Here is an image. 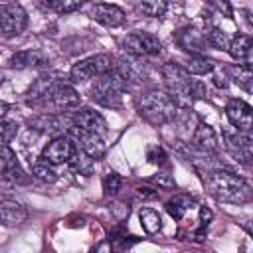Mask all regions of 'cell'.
I'll use <instances>...</instances> for the list:
<instances>
[{"instance_id":"20","label":"cell","mask_w":253,"mask_h":253,"mask_svg":"<svg viewBox=\"0 0 253 253\" xmlns=\"http://www.w3.org/2000/svg\"><path fill=\"white\" fill-rule=\"evenodd\" d=\"M8 65L14 67V69L45 67V65H47V57H45V53L40 51V49H20V51L12 53Z\"/></svg>"},{"instance_id":"27","label":"cell","mask_w":253,"mask_h":253,"mask_svg":"<svg viewBox=\"0 0 253 253\" xmlns=\"http://www.w3.org/2000/svg\"><path fill=\"white\" fill-rule=\"evenodd\" d=\"M67 166H69L73 172H77V174L91 176V174H93V170H95V160H93V158H89L85 152L77 150V152L73 154V158L67 162Z\"/></svg>"},{"instance_id":"21","label":"cell","mask_w":253,"mask_h":253,"mask_svg":"<svg viewBox=\"0 0 253 253\" xmlns=\"http://www.w3.org/2000/svg\"><path fill=\"white\" fill-rule=\"evenodd\" d=\"M192 146L196 150L213 154L217 150V134H215V130L208 123L198 121V126H196V130L192 134Z\"/></svg>"},{"instance_id":"29","label":"cell","mask_w":253,"mask_h":253,"mask_svg":"<svg viewBox=\"0 0 253 253\" xmlns=\"http://www.w3.org/2000/svg\"><path fill=\"white\" fill-rule=\"evenodd\" d=\"M32 176L38 178V180H42L43 184H53V182H57V178H59L57 172L53 170V166L47 164V162H43V160L34 162V166H32Z\"/></svg>"},{"instance_id":"26","label":"cell","mask_w":253,"mask_h":253,"mask_svg":"<svg viewBox=\"0 0 253 253\" xmlns=\"http://www.w3.org/2000/svg\"><path fill=\"white\" fill-rule=\"evenodd\" d=\"M213 67H215V63L210 57H206L204 53H200V55H190L184 69L190 75H206V73H211Z\"/></svg>"},{"instance_id":"19","label":"cell","mask_w":253,"mask_h":253,"mask_svg":"<svg viewBox=\"0 0 253 253\" xmlns=\"http://www.w3.org/2000/svg\"><path fill=\"white\" fill-rule=\"evenodd\" d=\"M113 71L128 85L140 83L144 79V65L136 61V57H119L117 63L113 65Z\"/></svg>"},{"instance_id":"1","label":"cell","mask_w":253,"mask_h":253,"mask_svg":"<svg viewBox=\"0 0 253 253\" xmlns=\"http://www.w3.org/2000/svg\"><path fill=\"white\" fill-rule=\"evenodd\" d=\"M204 184L208 186L210 194L225 204H247L251 200V188L245 182V178H241L239 174H235L229 168H213L208 170L202 176Z\"/></svg>"},{"instance_id":"10","label":"cell","mask_w":253,"mask_h":253,"mask_svg":"<svg viewBox=\"0 0 253 253\" xmlns=\"http://www.w3.org/2000/svg\"><path fill=\"white\" fill-rule=\"evenodd\" d=\"M67 134L71 136V140L75 142L77 150L85 152L89 158L93 160H101L107 152V146L103 142V136L95 134V132H87V130H81L77 126H69L67 128Z\"/></svg>"},{"instance_id":"34","label":"cell","mask_w":253,"mask_h":253,"mask_svg":"<svg viewBox=\"0 0 253 253\" xmlns=\"http://www.w3.org/2000/svg\"><path fill=\"white\" fill-rule=\"evenodd\" d=\"M146 158H148L150 164H158V166H164L168 162V156H166L164 148L158 146V144H150L146 148Z\"/></svg>"},{"instance_id":"2","label":"cell","mask_w":253,"mask_h":253,"mask_svg":"<svg viewBox=\"0 0 253 253\" xmlns=\"http://www.w3.org/2000/svg\"><path fill=\"white\" fill-rule=\"evenodd\" d=\"M138 115L152 126H164L176 119L178 103L168 91L148 89L136 97Z\"/></svg>"},{"instance_id":"12","label":"cell","mask_w":253,"mask_h":253,"mask_svg":"<svg viewBox=\"0 0 253 253\" xmlns=\"http://www.w3.org/2000/svg\"><path fill=\"white\" fill-rule=\"evenodd\" d=\"M43 103H49L51 109L63 113V111L79 109V105H81V95L77 93V89H75L73 85L61 81V83L49 93V97H47Z\"/></svg>"},{"instance_id":"25","label":"cell","mask_w":253,"mask_h":253,"mask_svg":"<svg viewBox=\"0 0 253 253\" xmlns=\"http://www.w3.org/2000/svg\"><path fill=\"white\" fill-rule=\"evenodd\" d=\"M138 219H140L142 229H144L148 235H154V233H158V231L162 229V217H160V213H158L156 210H152V208H142V210L138 211Z\"/></svg>"},{"instance_id":"6","label":"cell","mask_w":253,"mask_h":253,"mask_svg":"<svg viewBox=\"0 0 253 253\" xmlns=\"http://www.w3.org/2000/svg\"><path fill=\"white\" fill-rule=\"evenodd\" d=\"M121 47L130 57L158 55L162 51V42L150 32H132L121 40Z\"/></svg>"},{"instance_id":"43","label":"cell","mask_w":253,"mask_h":253,"mask_svg":"<svg viewBox=\"0 0 253 253\" xmlns=\"http://www.w3.org/2000/svg\"><path fill=\"white\" fill-rule=\"evenodd\" d=\"M2 83H4V75L0 73V85H2Z\"/></svg>"},{"instance_id":"28","label":"cell","mask_w":253,"mask_h":253,"mask_svg":"<svg viewBox=\"0 0 253 253\" xmlns=\"http://www.w3.org/2000/svg\"><path fill=\"white\" fill-rule=\"evenodd\" d=\"M81 6H83V2H77V0H51V2H42L40 4V8L55 12V14H71V12L79 10Z\"/></svg>"},{"instance_id":"39","label":"cell","mask_w":253,"mask_h":253,"mask_svg":"<svg viewBox=\"0 0 253 253\" xmlns=\"http://www.w3.org/2000/svg\"><path fill=\"white\" fill-rule=\"evenodd\" d=\"M211 217H213V211L210 210V208H202L200 210V229H206L208 225H210V221H211Z\"/></svg>"},{"instance_id":"15","label":"cell","mask_w":253,"mask_h":253,"mask_svg":"<svg viewBox=\"0 0 253 253\" xmlns=\"http://www.w3.org/2000/svg\"><path fill=\"white\" fill-rule=\"evenodd\" d=\"M71 126V119H63L61 115H53V113H40L32 119H28V126L30 130H38L43 134H61L63 130H67V126Z\"/></svg>"},{"instance_id":"36","label":"cell","mask_w":253,"mask_h":253,"mask_svg":"<svg viewBox=\"0 0 253 253\" xmlns=\"http://www.w3.org/2000/svg\"><path fill=\"white\" fill-rule=\"evenodd\" d=\"M148 182H150V184H156V186L162 188V190H172V188H176V182H174V178H172L168 172H158V174L150 176Z\"/></svg>"},{"instance_id":"9","label":"cell","mask_w":253,"mask_h":253,"mask_svg":"<svg viewBox=\"0 0 253 253\" xmlns=\"http://www.w3.org/2000/svg\"><path fill=\"white\" fill-rule=\"evenodd\" d=\"M223 140H225V148L229 150V154L241 162L243 166H249L251 156H253V140H251V132H239V130H223Z\"/></svg>"},{"instance_id":"40","label":"cell","mask_w":253,"mask_h":253,"mask_svg":"<svg viewBox=\"0 0 253 253\" xmlns=\"http://www.w3.org/2000/svg\"><path fill=\"white\" fill-rule=\"evenodd\" d=\"M138 194L142 196V198H156L158 194L154 192V190H150V188H138Z\"/></svg>"},{"instance_id":"35","label":"cell","mask_w":253,"mask_h":253,"mask_svg":"<svg viewBox=\"0 0 253 253\" xmlns=\"http://www.w3.org/2000/svg\"><path fill=\"white\" fill-rule=\"evenodd\" d=\"M18 134V123L16 121H6V119H0V138L4 142H10L14 140Z\"/></svg>"},{"instance_id":"8","label":"cell","mask_w":253,"mask_h":253,"mask_svg":"<svg viewBox=\"0 0 253 253\" xmlns=\"http://www.w3.org/2000/svg\"><path fill=\"white\" fill-rule=\"evenodd\" d=\"M28 14L20 4H0V36L12 38L26 30Z\"/></svg>"},{"instance_id":"41","label":"cell","mask_w":253,"mask_h":253,"mask_svg":"<svg viewBox=\"0 0 253 253\" xmlns=\"http://www.w3.org/2000/svg\"><path fill=\"white\" fill-rule=\"evenodd\" d=\"M8 113V103H4V101H0V119H4V115Z\"/></svg>"},{"instance_id":"17","label":"cell","mask_w":253,"mask_h":253,"mask_svg":"<svg viewBox=\"0 0 253 253\" xmlns=\"http://www.w3.org/2000/svg\"><path fill=\"white\" fill-rule=\"evenodd\" d=\"M0 160H2V178H6L10 184H16V186H24L30 182V174L24 172V168L20 166L14 150L6 144L0 152Z\"/></svg>"},{"instance_id":"31","label":"cell","mask_w":253,"mask_h":253,"mask_svg":"<svg viewBox=\"0 0 253 253\" xmlns=\"http://www.w3.org/2000/svg\"><path fill=\"white\" fill-rule=\"evenodd\" d=\"M204 34H206L208 45H211V47H215V49H227V45H229V38H227V34H225L221 28H217V26H210Z\"/></svg>"},{"instance_id":"13","label":"cell","mask_w":253,"mask_h":253,"mask_svg":"<svg viewBox=\"0 0 253 253\" xmlns=\"http://www.w3.org/2000/svg\"><path fill=\"white\" fill-rule=\"evenodd\" d=\"M174 40L176 43L184 49V51H190L192 55H200L202 51H206L208 47V40H206V34L202 30H198L196 26H184L180 28L176 34H174Z\"/></svg>"},{"instance_id":"24","label":"cell","mask_w":253,"mask_h":253,"mask_svg":"<svg viewBox=\"0 0 253 253\" xmlns=\"http://www.w3.org/2000/svg\"><path fill=\"white\" fill-rule=\"evenodd\" d=\"M194 202L196 200L192 196H188V194H176L172 200L166 202V211L170 213V217H174L176 221H180L186 215V211L194 206Z\"/></svg>"},{"instance_id":"37","label":"cell","mask_w":253,"mask_h":253,"mask_svg":"<svg viewBox=\"0 0 253 253\" xmlns=\"http://www.w3.org/2000/svg\"><path fill=\"white\" fill-rule=\"evenodd\" d=\"M111 211H113V215H115L117 221H125L128 217V213H130V206L125 204V202H117V204L111 206Z\"/></svg>"},{"instance_id":"5","label":"cell","mask_w":253,"mask_h":253,"mask_svg":"<svg viewBox=\"0 0 253 253\" xmlns=\"http://www.w3.org/2000/svg\"><path fill=\"white\" fill-rule=\"evenodd\" d=\"M113 65H115V57L111 53H95L91 57H85V59L73 63V67L69 71V79L75 83L97 79V77L113 71Z\"/></svg>"},{"instance_id":"32","label":"cell","mask_w":253,"mask_h":253,"mask_svg":"<svg viewBox=\"0 0 253 253\" xmlns=\"http://www.w3.org/2000/svg\"><path fill=\"white\" fill-rule=\"evenodd\" d=\"M123 188V176L117 174V172H109L105 178H103V194L105 198H113L121 192Z\"/></svg>"},{"instance_id":"3","label":"cell","mask_w":253,"mask_h":253,"mask_svg":"<svg viewBox=\"0 0 253 253\" xmlns=\"http://www.w3.org/2000/svg\"><path fill=\"white\" fill-rule=\"evenodd\" d=\"M126 89H128L126 83L115 71H109L95 79V83L91 87V99L95 103H99L101 107L119 109L123 105V95Z\"/></svg>"},{"instance_id":"22","label":"cell","mask_w":253,"mask_h":253,"mask_svg":"<svg viewBox=\"0 0 253 253\" xmlns=\"http://www.w3.org/2000/svg\"><path fill=\"white\" fill-rule=\"evenodd\" d=\"M28 219V210L16 200H0V225H20Z\"/></svg>"},{"instance_id":"38","label":"cell","mask_w":253,"mask_h":253,"mask_svg":"<svg viewBox=\"0 0 253 253\" xmlns=\"http://www.w3.org/2000/svg\"><path fill=\"white\" fill-rule=\"evenodd\" d=\"M89 253H113V243L109 239H103V241L95 243Z\"/></svg>"},{"instance_id":"7","label":"cell","mask_w":253,"mask_h":253,"mask_svg":"<svg viewBox=\"0 0 253 253\" xmlns=\"http://www.w3.org/2000/svg\"><path fill=\"white\" fill-rule=\"evenodd\" d=\"M75 152H77V146H75V142L71 140V136H69V134H57V136H53V138L43 146V150H42V154H40V160H43V162H47V164H51V166L67 164V162L73 158Z\"/></svg>"},{"instance_id":"11","label":"cell","mask_w":253,"mask_h":253,"mask_svg":"<svg viewBox=\"0 0 253 253\" xmlns=\"http://www.w3.org/2000/svg\"><path fill=\"white\" fill-rule=\"evenodd\" d=\"M71 126H77V128L87 130V132H95L99 136H105L107 130H109L105 117L101 113H97L95 109H91V107L75 109V113L71 117Z\"/></svg>"},{"instance_id":"42","label":"cell","mask_w":253,"mask_h":253,"mask_svg":"<svg viewBox=\"0 0 253 253\" xmlns=\"http://www.w3.org/2000/svg\"><path fill=\"white\" fill-rule=\"evenodd\" d=\"M6 144H8V142H4V140H2V138H0V152H2V148H4V146H6Z\"/></svg>"},{"instance_id":"16","label":"cell","mask_w":253,"mask_h":253,"mask_svg":"<svg viewBox=\"0 0 253 253\" xmlns=\"http://www.w3.org/2000/svg\"><path fill=\"white\" fill-rule=\"evenodd\" d=\"M225 117L239 132H251V107L241 99H229L225 105Z\"/></svg>"},{"instance_id":"14","label":"cell","mask_w":253,"mask_h":253,"mask_svg":"<svg viewBox=\"0 0 253 253\" xmlns=\"http://www.w3.org/2000/svg\"><path fill=\"white\" fill-rule=\"evenodd\" d=\"M61 83V75L55 73V71H47V73H42L38 79H34V83L30 85L28 89V103L30 105H36V103H43L49 93Z\"/></svg>"},{"instance_id":"18","label":"cell","mask_w":253,"mask_h":253,"mask_svg":"<svg viewBox=\"0 0 253 253\" xmlns=\"http://www.w3.org/2000/svg\"><path fill=\"white\" fill-rule=\"evenodd\" d=\"M91 18L107 28H119L125 24L126 16H125V10L117 4H105V2H99V4H93L91 6Z\"/></svg>"},{"instance_id":"33","label":"cell","mask_w":253,"mask_h":253,"mask_svg":"<svg viewBox=\"0 0 253 253\" xmlns=\"http://www.w3.org/2000/svg\"><path fill=\"white\" fill-rule=\"evenodd\" d=\"M229 71L233 73L235 83L241 85L247 93H251V69L249 67H243V65H237V67H231Z\"/></svg>"},{"instance_id":"30","label":"cell","mask_w":253,"mask_h":253,"mask_svg":"<svg viewBox=\"0 0 253 253\" xmlns=\"http://www.w3.org/2000/svg\"><path fill=\"white\" fill-rule=\"evenodd\" d=\"M136 10H138L142 16H148V18H160V16L166 14L168 4L162 2V0H148V2H140V4H136Z\"/></svg>"},{"instance_id":"23","label":"cell","mask_w":253,"mask_h":253,"mask_svg":"<svg viewBox=\"0 0 253 253\" xmlns=\"http://www.w3.org/2000/svg\"><path fill=\"white\" fill-rule=\"evenodd\" d=\"M251 47H253L251 38L247 34H237L233 40H229L227 51L237 61V65L249 67V63H251Z\"/></svg>"},{"instance_id":"4","label":"cell","mask_w":253,"mask_h":253,"mask_svg":"<svg viewBox=\"0 0 253 253\" xmlns=\"http://www.w3.org/2000/svg\"><path fill=\"white\" fill-rule=\"evenodd\" d=\"M162 73V79L168 87V93L174 97V101L180 105H190L194 101L192 97V81L194 77L176 61H168L162 65L160 69Z\"/></svg>"}]
</instances>
